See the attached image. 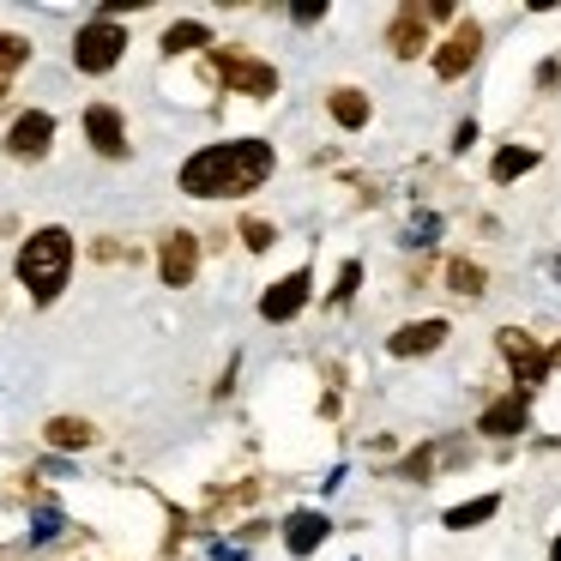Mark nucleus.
<instances>
[{
  "mask_svg": "<svg viewBox=\"0 0 561 561\" xmlns=\"http://www.w3.org/2000/svg\"><path fill=\"white\" fill-rule=\"evenodd\" d=\"M459 459V447H453V440H435V447H416L411 459L399 465V477H411V483H423L428 471H435V465H453Z\"/></svg>",
  "mask_w": 561,
  "mask_h": 561,
  "instance_id": "18",
  "label": "nucleus"
},
{
  "mask_svg": "<svg viewBox=\"0 0 561 561\" xmlns=\"http://www.w3.org/2000/svg\"><path fill=\"white\" fill-rule=\"evenodd\" d=\"M242 242H248V248H254V254H266V248H272V242H278V230H272V224H266V218H242Z\"/></svg>",
  "mask_w": 561,
  "mask_h": 561,
  "instance_id": "23",
  "label": "nucleus"
},
{
  "mask_svg": "<svg viewBox=\"0 0 561 561\" xmlns=\"http://www.w3.org/2000/svg\"><path fill=\"white\" fill-rule=\"evenodd\" d=\"M327 110H332V122H339L344 134H356V127H368V98H363L356 85H339V91L327 98Z\"/></svg>",
  "mask_w": 561,
  "mask_h": 561,
  "instance_id": "16",
  "label": "nucleus"
},
{
  "mask_svg": "<svg viewBox=\"0 0 561 561\" xmlns=\"http://www.w3.org/2000/svg\"><path fill=\"white\" fill-rule=\"evenodd\" d=\"M199 272V236L194 230H170L158 242V278L170 284V290H187Z\"/></svg>",
  "mask_w": 561,
  "mask_h": 561,
  "instance_id": "5",
  "label": "nucleus"
},
{
  "mask_svg": "<svg viewBox=\"0 0 561 561\" xmlns=\"http://www.w3.org/2000/svg\"><path fill=\"white\" fill-rule=\"evenodd\" d=\"M194 49H211V25H199V19H182V25L163 31V55H194Z\"/></svg>",
  "mask_w": 561,
  "mask_h": 561,
  "instance_id": "17",
  "label": "nucleus"
},
{
  "mask_svg": "<svg viewBox=\"0 0 561 561\" xmlns=\"http://www.w3.org/2000/svg\"><path fill=\"white\" fill-rule=\"evenodd\" d=\"M447 339H453L447 320H411V327H399V332L387 339V351H392V356H435Z\"/></svg>",
  "mask_w": 561,
  "mask_h": 561,
  "instance_id": "12",
  "label": "nucleus"
},
{
  "mask_svg": "<svg viewBox=\"0 0 561 561\" xmlns=\"http://www.w3.org/2000/svg\"><path fill=\"white\" fill-rule=\"evenodd\" d=\"M495 513H501V501H495V495L465 501V507H447V531H471V525H489Z\"/></svg>",
  "mask_w": 561,
  "mask_h": 561,
  "instance_id": "21",
  "label": "nucleus"
},
{
  "mask_svg": "<svg viewBox=\"0 0 561 561\" xmlns=\"http://www.w3.org/2000/svg\"><path fill=\"white\" fill-rule=\"evenodd\" d=\"M31 61V43L13 37V31H0V103H7V85H13V73H25Z\"/></svg>",
  "mask_w": 561,
  "mask_h": 561,
  "instance_id": "19",
  "label": "nucleus"
},
{
  "mask_svg": "<svg viewBox=\"0 0 561 561\" xmlns=\"http://www.w3.org/2000/svg\"><path fill=\"white\" fill-rule=\"evenodd\" d=\"M549 356V368H561V344H556V351H543Z\"/></svg>",
  "mask_w": 561,
  "mask_h": 561,
  "instance_id": "25",
  "label": "nucleus"
},
{
  "mask_svg": "<svg viewBox=\"0 0 561 561\" xmlns=\"http://www.w3.org/2000/svg\"><path fill=\"white\" fill-rule=\"evenodd\" d=\"M531 170H537V146H501L495 163H489L495 182H513V175H531Z\"/></svg>",
  "mask_w": 561,
  "mask_h": 561,
  "instance_id": "20",
  "label": "nucleus"
},
{
  "mask_svg": "<svg viewBox=\"0 0 561 561\" xmlns=\"http://www.w3.org/2000/svg\"><path fill=\"white\" fill-rule=\"evenodd\" d=\"M387 49L399 55V61H416V55L428 49V19H423V7H416V0H404L399 13H392V25H387Z\"/></svg>",
  "mask_w": 561,
  "mask_h": 561,
  "instance_id": "11",
  "label": "nucleus"
},
{
  "mask_svg": "<svg viewBox=\"0 0 561 561\" xmlns=\"http://www.w3.org/2000/svg\"><path fill=\"white\" fill-rule=\"evenodd\" d=\"M525 416H531V392H525V387H513V392H501V399L489 404L483 416H477V435H489V440L525 435Z\"/></svg>",
  "mask_w": 561,
  "mask_h": 561,
  "instance_id": "9",
  "label": "nucleus"
},
{
  "mask_svg": "<svg viewBox=\"0 0 561 561\" xmlns=\"http://www.w3.org/2000/svg\"><path fill=\"white\" fill-rule=\"evenodd\" d=\"M549 561H561V537H556V543H549Z\"/></svg>",
  "mask_w": 561,
  "mask_h": 561,
  "instance_id": "26",
  "label": "nucleus"
},
{
  "mask_svg": "<svg viewBox=\"0 0 561 561\" xmlns=\"http://www.w3.org/2000/svg\"><path fill=\"white\" fill-rule=\"evenodd\" d=\"M67 272H73V236H67L61 224L31 230V242L19 248V284L31 290V302L49 308L55 296L67 290Z\"/></svg>",
  "mask_w": 561,
  "mask_h": 561,
  "instance_id": "2",
  "label": "nucleus"
},
{
  "mask_svg": "<svg viewBox=\"0 0 561 561\" xmlns=\"http://www.w3.org/2000/svg\"><path fill=\"white\" fill-rule=\"evenodd\" d=\"M272 170H278V158H272L266 139H224V146H199L182 163V194L187 199H242Z\"/></svg>",
  "mask_w": 561,
  "mask_h": 561,
  "instance_id": "1",
  "label": "nucleus"
},
{
  "mask_svg": "<svg viewBox=\"0 0 561 561\" xmlns=\"http://www.w3.org/2000/svg\"><path fill=\"white\" fill-rule=\"evenodd\" d=\"M308 290H314V272H308V266L284 272V278L272 284L266 296H260V314H266L272 327H284V320H296V314L308 308Z\"/></svg>",
  "mask_w": 561,
  "mask_h": 561,
  "instance_id": "7",
  "label": "nucleus"
},
{
  "mask_svg": "<svg viewBox=\"0 0 561 561\" xmlns=\"http://www.w3.org/2000/svg\"><path fill=\"white\" fill-rule=\"evenodd\" d=\"M49 146H55V115L49 110H25L13 127H7V158H19V163L49 158Z\"/></svg>",
  "mask_w": 561,
  "mask_h": 561,
  "instance_id": "6",
  "label": "nucleus"
},
{
  "mask_svg": "<svg viewBox=\"0 0 561 561\" xmlns=\"http://www.w3.org/2000/svg\"><path fill=\"white\" fill-rule=\"evenodd\" d=\"M43 440L61 447V453H85L91 440H98V423H85V416H49V423H43Z\"/></svg>",
  "mask_w": 561,
  "mask_h": 561,
  "instance_id": "15",
  "label": "nucleus"
},
{
  "mask_svg": "<svg viewBox=\"0 0 561 561\" xmlns=\"http://www.w3.org/2000/svg\"><path fill=\"white\" fill-rule=\"evenodd\" d=\"M85 134H91V146H98L103 158H127V122H122V110L91 103V110H85Z\"/></svg>",
  "mask_w": 561,
  "mask_h": 561,
  "instance_id": "13",
  "label": "nucleus"
},
{
  "mask_svg": "<svg viewBox=\"0 0 561 561\" xmlns=\"http://www.w3.org/2000/svg\"><path fill=\"white\" fill-rule=\"evenodd\" d=\"M495 344H501V356L513 363V375H519V387H525V392H531L537 380L549 375V356L531 344V332H519V327H501V332H495Z\"/></svg>",
  "mask_w": 561,
  "mask_h": 561,
  "instance_id": "10",
  "label": "nucleus"
},
{
  "mask_svg": "<svg viewBox=\"0 0 561 561\" xmlns=\"http://www.w3.org/2000/svg\"><path fill=\"white\" fill-rule=\"evenodd\" d=\"M477 55H483V25H477V19H465L459 31H453L447 43H440V55H435V79H465L477 67Z\"/></svg>",
  "mask_w": 561,
  "mask_h": 561,
  "instance_id": "8",
  "label": "nucleus"
},
{
  "mask_svg": "<svg viewBox=\"0 0 561 561\" xmlns=\"http://www.w3.org/2000/svg\"><path fill=\"white\" fill-rule=\"evenodd\" d=\"M122 55H127V31L115 25V19H91V25L73 37V67L79 73H110V67H122Z\"/></svg>",
  "mask_w": 561,
  "mask_h": 561,
  "instance_id": "4",
  "label": "nucleus"
},
{
  "mask_svg": "<svg viewBox=\"0 0 561 561\" xmlns=\"http://www.w3.org/2000/svg\"><path fill=\"white\" fill-rule=\"evenodd\" d=\"M327 513H314V507H296L290 519H284V549H290V556H314L320 543H327Z\"/></svg>",
  "mask_w": 561,
  "mask_h": 561,
  "instance_id": "14",
  "label": "nucleus"
},
{
  "mask_svg": "<svg viewBox=\"0 0 561 561\" xmlns=\"http://www.w3.org/2000/svg\"><path fill=\"white\" fill-rule=\"evenodd\" d=\"M356 284H363V266H356V260H344L339 266V290H332V308H344L356 296Z\"/></svg>",
  "mask_w": 561,
  "mask_h": 561,
  "instance_id": "24",
  "label": "nucleus"
},
{
  "mask_svg": "<svg viewBox=\"0 0 561 561\" xmlns=\"http://www.w3.org/2000/svg\"><path fill=\"white\" fill-rule=\"evenodd\" d=\"M211 73H218L236 98H278V67L248 55V49H236V43H224V49L211 43Z\"/></svg>",
  "mask_w": 561,
  "mask_h": 561,
  "instance_id": "3",
  "label": "nucleus"
},
{
  "mask_svg": "<svg viewBox=\"0 0 561 561\" xmlns=\"http://www.w3.org/2000/svg\"><path fill=\"white\" fill-rule=\"evenodd\" d=\"M447 284H453V296H483L489 272L477 266V260H453V266H447Z\"/></svg>",
  "mask_w": 561,
  "mask_h": 561,
  "instance_id": "22",
  "label": "nucleus"
}]
</instances>
